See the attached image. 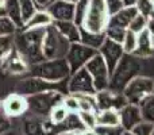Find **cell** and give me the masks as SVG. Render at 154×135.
I'll use <instances>...</instances> for the list:
<instances>
[{
    "label": "cell",
    "mask_w": 154,
    "mask_h": 135,
    "mask_svg": "<svg viewBox=\"0 0 154 135\" xmlns=\"http://www.w3.org/2000/svg\"><path fill=\"white\" fill-rule=\"evenodd\" d=\"M45 29H23L20 34L14 37L15 49L26 64L32 65L46 60L42 53V41L45 37Z\"/></svg>",
    "instance_id": "1"
},
{
    "label": "cell",
    "mask_w": 154,
    "mask_h": 135,
    "mask_svg": "<svg viewBox=\"0 0 154 135\" xmlns=\"http://www.w3.org/2000/svg\"><path fill=\"white\" fill-rule=\"evenodd\" d=\"M142 70V58L134 56V54L125 53L120 58L119 64L114 69L109 77L108 89L114 92H123L126 85L134 78L139 76Z\"/></svg>",
    "instance_id": "2"
},
{
    "label": "cell",
    "mask_w": 154,
    "mask_h": 135,
    "mask_svg": "<svg viewBox=\"0 0 154 135\" xmlns=\"http://www.w3.org/2000/svg\"><path fill=\"white\" fill-rule=\"evenodd\" d=\"M30 76L42 78L49 82H62L69 78L70 68L66 58L43 60L29 66Z\"/></svg>",
    "instance_id": "3"
},
{
    "label": "cell",
    "mask_w": 154,
    "mask_h": 135,
    "mask_svg": "<svg viewBox=\"0 0 154 135\" xmlns=\"http://www.w3.org/2000/svg\"><path fill=\"white\" fill-rule=\"evenodd\" d=\"M70 42L56 29L54 24L46 27L42 41V53L46 60L65 58L69 51Z\"/></svg>",
    "instance_id": "4"
},
{
    "label": "cell",
    "mask_w": 154,
    "mask_h": 135,
    "mask_svg": "<svg viewBox=\"0 0 154 135\" xmlns=\"http://www.w3.org/2000/svg\"><path fill=\"white\" fill-rule=\"evenodd\" d=\"M109 20L104 0H89L88 11L80 27L91 32H104Z\"/></svg>",
    "instance_id": "5"
},
{
    "label": "cell",
    "mask_w": 154,
    "mask_h": 135,
    "mask_svg": "<svg viewBox=\"0 0 154 135\" xmlns=\"http://www.w3.org/2000/svg\"><path fill=\"white\" fill-rule=\"evenodd\" d=\"M29 109H31L37 115H49L54 106L61 103L64 96L60 91H46V92L35 93V95L26 96Z\"/></svg>",
    "instance_id": "6"
},
{
    "label": "cell",
    "mask_w": 154,
    "mask_h": 135,
    "mask_svg": "<svg viewBox=\"0 0 154 135\" xmlns=\"http://www.w3.org/2000/svg\"><path fill=\"white\" fill-rule=\"evenodd\" d=\"M150 93H154V78L142 74L134 77L123 89V95L126 96L127 101L133 104H138Z\"/></svg>",
    "instance_id": "7"
},
{
    "label": "cell",
    "mask_w": 154,
    "mask_h": 135,
    "mask_svg": "<svg viewBox=\"0 0 154 135\" xmlns=\"http://www.w3.org/2000/svg\"><path fill=\"white\" fill-rule=\"evenodd\" d=\"M85 69H87V70L89 72V74L92 76L93 84H95V88H96V92L108 89L111 73H109L108 66H107L104 58L99 54V51L87 62Z\"/></svg>",
    "instance_id": "8"
},
{
    "label": "cell",
    "mask_w": 154,
    "mask_h": 135,
    "mask_svg": "<svg viewBox=\"0 0 154 135\" xmlns=\"http://www.w3.org/2000/svg\"><path fill=\"white\" fill-rule=\"evenodd\" d=\"M68 93L70 95H95L96 88L92 76L84 68L72 73L68 78Z\"/></svg>",
    "instance_id": "9"
},
{
    "label": "cell",
    "mask_w": 154,
    "mask_h": 135,
    "mask_svg": "<svg viewBox=\"0 0 154 135\" xmlns=\"http://www.w3.org/2000/svg\"><path fill=\"white\" fill-rule=\"evenodd\" d=\"M96 53H97L96 49L89 48V46L84 45V43H81V42L70 43L69 51H68L66 57H65L68 64H69L70 74L77 72L79 69L84 68L85 65H87V62L89 61Z\"/></svg>",
    "instance_id": "10"
},
{
    "label": "cell",
    "mask_w": 154,
    "mask_h": 135,
    "mask_svg": "<svg viewBox=\"0 0 154 135\" xmlns=\"http://www.w3.org/2000/svg\"><path fill=\"white\" fill-rule=\"evenodd\" d=\"M96 97V111L101 109H116L119 111L120 108L128 103L123 92H114L111 89L99 91L95 93Z\"/></svg>",
    "instance_id": "11"
},
{
    "label": "cell",
    "mask_w": 154,
    "mask_h": 135,
    "mask_svg": "<svg viewBox=\"0 0 154 135\" xmlns=\"http://www.w3.org/2000/svg\"><path fill=\"white\" fill-rule=\"evenodd\" d=\"M97 51L104 58L107 66H108L109 73L114 72V69L116 68V65L119 64L120 58H122L123 54H125V50H123V48H122V43L115 42V41L109 39V38H107V37H106V39H104L103 45L100 46V49H99Z\"/></svg>",
    "instance_id": "12"
},
{
    "label": "cell",
    "mask_w": 154,
    "mask_h": 135,
    "mask_svg": "<svg viewBox=\"0 0 154 135\" xmlns=\"http://www.w3.org/2000/svg\"><path fill=\"white\" fill-rule=\"evenodd\" d=\"M27 109H29L27 97L18 92L8 95L2 101V112H4L5 116H11V118L20 116Z\"/></svg>",
    "instance_id": "13"
},
{
    "label": "cell",
    "mask_w": 154,
    "mask_h": 135,
    "mask_svg": "<svg viewBox=\"0 0 154 135\" xmlns=\"http://www.w3.org/2000/svg\"><path fill=\"white\" fill-rule=\"evenodd\" d=\"M54 84H58V82H49L42 78H38V77L30 76L29 78L22 80L16 85V92L24 96H30V95H35V93L46 92V91H56L53 88Z\"/></svg>",
    "instance_id": "14"
},
{
    "label": "cell",
    "mask_w": 154,
    "mask_h": 135,
    "mask_svg": "<svg viewBox=\"0 0 154 135\" xmlns=\"http://www.w3.org/2000/svg\"><path fill=\"white\" fill-rule=\"evenodd\" d=\"M51 16L53 22L73 20L75 19V4L65 0H53L45 8Z\"/></svg>",
    "instance_id": "15"
},
{
    "label": "cell",
    "mask_w": 154,
    "mask_h": 135,
    "mask_svg": "<svg viewBox=\"0 0 154 135\" xmlns=\"http://www.w3.org/2000/svg\"><path fill=\"white\" fill-rule=\"evenodd\" d=\"M119 116H120V126L126 131H131L134 126H137L139 122L143 120L142 119L139 106L138 104H133V103H127L123 108H120Z\"/></svg>",
    "instance_id": "16"
},
{
    "label": "cell",
    "mask_w": 154,
    "mask_h": 135,
    "mask_svg": "<svg viewBox=\"0 0 154 135\" xmlns=\"http://www.w3.org/2000/svg\"><path fill=\"white\" fill-rule=\"evenodd\" d=\"M138 14V8L137 5H131V7H123L119 12H116L115 15L109 16V20L107 26H114V27H120V29L128 30L131 20L135 18V15Z\"/></svg>",
    "instance_id": "17"
},
{
    "label": "cell",
    "mask_w": 154,
    "mask_h": 135,
    "mask_svg": "<svg viewBox=\"0 0 154 135\" xmlns=\"http://www.w3.org/2000/svg\"><path fill=\"white\" fill-rule=\"evenodd\" d=\"M134 56L139 58H149L154 54V43L152 39V34L147 29L141 31L138 34V42H137V49L134 50Z\"/></svg>",
    "instance_id": "18"
},
{
    "label": "cell",
    "mask_w": 154,
    "mask_h": 135,
    "mask_svg": "<svg viewBox=\"0 0 154 135\" xmlns=\"http://www.w3.org/2000/svg\"><path fill=\"white\" fill-rule=\"evenodd\" d=\"M3 68L11 74H22L29 72V65L22 58L20 54L16 51V49H14L12 53L3 61Z\"/></svg>",
    "instance_id": "19"
},
{
    "label": "cell",
    "mask_w": 154,
    "mask_h": 135,
    "mask_svg": "<svg viewBox=\"0 0 154 135\" xmlns=\"http://www.w3.org/2000/svg\"><path fill=\"white\" fill-rule=\"evenodd\" d=\"M53 24L70 43L80 42V26H77L73 20L53 22Z\"/></svg>",
    "instance_id": "20"
},
{
    "label": "cell",
    "mask_w": 154,
    "mask_h": 135,
    "mask_svg": "<svg viewBox=\"0 0 154 135\" xmlns=\"http://www.w3.org/2000/svg\"><path fill=\"white\" fill-rule=\"evenodd\" d=\"M53 24V19L46 10H37V12L24 23L23 29H45Z\"/></svg>",
    "instance_id": "21"
},
{
    "label": "cell",
    "mask_w": 154,
    "mask_h": 135,
    "mask_svg": "<svg viewBox=\"0 0 154 135\" xmlns=\"http://www.w3.org/2000/svg\"><path fill=\"white\" fill-rule=\"evenodd\" d=\"M104 39H106V34L104 32H91L80 27V42L84 43V45L99 50L100 46L103 45Z\"/></svg>",
    "instance_id": "22"
},
{
    "label": "cell",
    "mask_w": 154,
    "mask_h": 135,
    "mask_svg": "<svg viewBox=\"0 0 154 135\" xmlns=\"http://www.w3.org/2000/svg\"><path fill=\"white\" fill-rule=\"evenodd\" d=\"M4 5H5V15L16 24L18 29H23L24 22L22 19L19 0H4Z\"/></svg>",
    "instance_id": "23"
},
{
    "label": "cell",
    "mask_w": 154,
    "mask_h": 135,
    "mask_svg": "<svg viewBox=\"0 0 154 135\" xmlns=\"http://www.w3.org/2000/svg\"><path fill=\"white\" fill-rule=\"evenodd\" d=\"M97 116V126H119L120 116L116 109H101L96 111Z\"/></svg>",
    "instance_id": "24"
},
{
    "label": "cell",
    "mask_w": 154,
    "mask_h": 135,
    "mask_svg": "<svg viewBox=\"0 0 154 135\" xmlns=\"http://www.w3.org/2000/svg\"><path fill=\"white\" fill-rule=\"evenodd\" d=\"M142 114V119L154 123V93H150L138 103Z\"/></svg>",
    "instance_id": "25"
},
{
    "label": "cell",
    "mask_w": 154,
    "mask_h": 135,
    "mask_svg": "<svg viewBox=\"0 0 154 135\" xmlns=\"http://www.w3.org/2000/svg\"><path fill=\"white\" fill-rule=\"evenodd\" d=\"M69 114L70 112L65 108V106L62 104V101H61V103H58L57 106H54L53 108H51V111L49 112V118H50L51 124L60 126V124H62V123L66 120V118L69 116Z\"/></svg>",
    "instance_id": "26"
},
{
    "label": "cell",
    "mask_w": 154,
    "mask_h": 135,
    "mask_svg": "<svg viewBox=\"0 0 154 135\" xmlns=\"http://www.w3.org/2000/svg\"><path fill=\"white\" fill-rule=\"evenodd\" d=\"M15 49L14 35H0V61H4Z\"/></svg>",
    "instance_id": "27"
},
{
    "label": "cell",
    "mask_w": 154,
    "mask_h": 135,
    "mask_svg": "<svg viewBox=\"0 0 154 135\" xmlns=\"http://www.w3.org/2000/svg\"><path fill=\"white\" fill-rule=\"evenodd\" d=\"M80 118V122L87 130H95L97 127V116L96 111H79L77 112Z\"/></svg>",
    "instance_id": "28"
},
{
    "label": "cell",
    "mask_w": 154,
    "mask_h": 135,
    "mask_svg": "<svg viewBox=\"0 0 154 135\" xmlns=\"http://www.w3.org/2000/svg\"><path fill=\"white\" fill-rule=\"evenodd\" d=\"M19 5H20V12H22V19L26 23L35 12H37V4L34 0H19Z\"/></svg>",
    "instance_id": "29"
},
{
    "label": "cell",
    "mask_w": 154,
    "mask_h": 135,
    "mask_svg": "<svg viewBox=\"0 0 154 135\" xmlns=\"http://www.w3.org/2000/svg\"><path fill=\"white\" fill-rule=\"evenodd\" d=\"M137 42H138V34L133 32L131 30H127L125 35V39L122 42V48L125 50V53L133 54L134 50L137 49Z\"/></svg>",
    "instance_id": "30"
},
{
    "label": "cell",
    "mask_w": 154,
    "mask_h": 135,
    "mask_svg": "<svg viewBox=\"0 0 154 135\" xmlns=\"http://www.w3.org/2000/svg\"><path fill=\"white\" fill-rule=\"evenodd\" d=\"M88 5H89V0H79L75 4V19H73V22H75L77 26H81L82 24L85 14L88 11Z\"/></svg>",
    "instance_id": "31"
},
{
    "label": "cell",
    "mask_w": 154,
    "mask_h": 135,
    "mask_svg": "<svg viewBox=\"0 0 154 135\" xmlns=\"http://www.w3.org/2000/svg\"><path fill=\"white\" fill-rule=\"evenodd\" d=\"M79 99L80 111H96L95 95H76Z\"/></svg>",
    "instance_id": "32"
},
{
    "label": "cell",
    "mask_w": 154,
    "mask_h": 135,
    "mask_svg": "<svg viewBox=\"0 0 154 135\" xmlns=\"http://www.w3.org/2000/svg\"><path fill=\"white\" fill-rule=\"evenodd\" d=\"M147 22H149V18L142 14H137L135 18L131 20L130 26H128V30H131L135 34H139L141 31H143L145 29H147Z\"/></svg>",
    "instance_id": "33"
},
{
    "label": "cell",
    "mask_w": 154,
    "mask_h": 135,
    "mask_svg": "<svg viewBox=\"0 0 154 135\" xmlns=\"http://www.w3.org/2000/svg\"><path fill=\"white\" fill-rule=\"evenodd\" d=\"M16 24L7 15L0 16V35H15Z\"/></svg>",
    "instance_id": "34"
},
{
    "label": "cell",
    "mask_w": 154,
    "mask_h": 135,
    "mask_svg": "<svg viewBox=\"0 0 154 135\" xmlns=\"http://www.w3.org/2000/svg\"><path fill=\"white\" fill-rule=\"evenodd\" d=\"M126 32H127L126 29H120V27H114V26H107L104 34H106V37L109 38V39L122 43L123 39H125Z\"/></svg>",
    "instance_id": "35"
},
{
    "label": "cell",
    "mask_w": 154,
    "mask_h": 135,
    "mask_svg": "<svg viewBox=\"0 0 154 135\" xmlns=\"http://www.w3.org/2000/svg\"><path fill=\"white\" fill-rule=\"evenodd\" d=\"M153 130H154V123L142 120L137 126H134L131 133L134 135H153Z\"/></svg>",
    "instance_id": "36"
},
{
    "label": "cell",
    "mask_w": 154,
    "mask_h": 135,
    "mask_svg": "<svg viewBox=\"0 0 154 135\" xmlns=\"http://www.w3.org/2000/svg\"><path fill=\"white\" fill-rule=\"evenodd\" d=\"M125 128L122 126H97L95 128L96 135H122Z\"/></svg>",
    "instance_id": "37"
},
{
    "label": "cell",
    "mask_w": 154,
    "mask_h": 135,
    "mask_svg": "<svg viewBox=\"0 0 154 135\" xmlns=\"http://www.w3.org/2000/svg\"><path fill=\"white\" fill-rule=\"evenodd\" d=\"M62 104L65 106V108L70 112V114H77L80 111V106H79V99L76 95H70L69 96H64L62 99Z\"/></svg>",
    "instance_id": "38"
},
{
    "label": "cell",
    "mask_w": 154,
    "mask_h": 135,
    "mask_svg": "<svg viewBox=\"0 0 154 135\" xmlns=\"http://www.w3.org/2000/svg\"><path fill=\"white\" fill-rule=\"evenodd\" d=\"M104 2H106V7H107V11H108L109 16L115 15V14L119 12V11L125 7L122 0H104Z\"/></svg>",
    "instance_id": "39"
},
{
    "label": "cell",
    "mask_w": 154,
    "mask_h": 135,
    "mask_svg": "<svg viewBox=\"0 0 154 135\" xmlns=\"http://www.w3.org/2000/svg\"><path fill=\"white\" fill-rule=\"evenodd\" d=\"M34 2H35V4H37L38 10H45L53 0H34Z\"/></svg>",
    "instance_id": "40"
},
{
    "label": "cell",
    "mask_w": 154,
    "mask_h": 135,
    "mask_svg": "<svg viewBox=\"0 0 154 135\" xmlns=\"http://www.w3.org/2000/svg\"><path fill=\"white\" fill-rule=\"evenodd\" d=\"M147 30H149L150 34H152V39H153V43H154V15L149 18V22H147Z\"/></svg>",
    "instance_id": "41"
},
{
    "label": "cell",
    "mask_w": 154,
    "mask_h": 135,
    "mask_svg": "<svg viewBox=\"0 0 154 135\" xmlns=\"http://www.w3.org/2000/svg\"><path fill=\"white\" fill-rule=\"evenodd\" d=\"M123 2V5L125 7H131V5H137V2L138 0H122Z\"/></svg>",
    "instance_id": "42"
},
{
    "label": "cell",
    "mask_w": 154,
    "mask_h": 135,
    "mask_svg": "<svg viewBox=\"0 0 154 135\" xmlns=\"http://www.w3.org/2000/svg\"><path fill=\"white\" fill-rule=\"evenodd\" d=\"M5 15V5H4V0H0V16Z\"/></svg>",
    "instance_id": "43"
},
{
    "label": "cell",
    "mask_w": 154,
    "mask_h": 135,
    "mask_svg": "<svg viewBox=\"0 0 154 135\" xmlns=\"http://www.w3.org/2000/svg\"><path fill=\"white\" fill-rule=\"evenodd\" d=\"M65 2H69V3H73V4H76L79 0H65Z\"/></svg>",
    "instance_id": "44"
},
{
    "label": "cell",
    "mask_w": 154,
    "mask_h": 135,
    "mask_svg": "<svg viewBox=\"0 0 154 135\" xmlns=\"http://www.w3.org/2000/svg\"><path fill=\"white\" fill-rule=\"evenodd\" d=\"M73 135H82V131H79V133H75Z\"/></svg>",
    "instance_id": "45"
},
{
    "label": "cell",
    "mask_w": 154,
    "mask_h": 135,
    "mask_svg": "<svg viewBox=\"0 0 154 135\" xmlns=\"http://www.w3.org/2000/svg\"><path fill=\"white\" fill-rule=\"evenodd\" d=\"M150 2H152V3H153V4H154V0H150Z\"/></svg>",
    "instance_id": "46"
},
{
    "label": "cell",
    "mask_w": 154,
    "mask_h": 135,
    "mask_svg": "<svg viewBox=\"0 0 154 135\" xmlns=\"http://www.w3.org/2000/svg\"><path fill=\"white\" fill-rule=\"evenodd\" d=\"M153 135H154V130H153Z\"/></svg>",
    "instance_id": "47"
}]
</instances>
